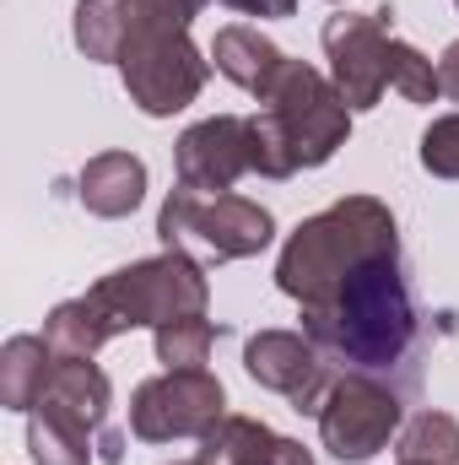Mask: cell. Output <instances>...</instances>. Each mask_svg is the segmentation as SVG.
Listing matches in <instances>:
<instances>
[{
    "label": "cell",
    "mask_w": 459,
    "mask_h": 465,
    "mask_svg": "<svg viewBox=\"0 0 459 465\" xmlns=\"http://www.w3.org/2000/svg\"><path fill=\"white\" fill-rule=\"evenodd\" d=\"M303 336L351 373L384 379L395 368H411L422 347V309L400 249L362 260L341 287L303 303Z\"/></svg>",
    "instance_id": "6da1fadb"
},
{
    "label": "cell",
    "mask_w": 459,
    "mask_h": 465,
    "mask_svg": "<svg viewBox=\"0 0 459 465\" xmlns=\"http://www.w3.org/2000/svg\"><path fill=\"white\" fill-rule=\"evenodd\" d=\"M389 249H400L395 212L378 195H346L336 206H325L319 217L298 223V232L287 238L276 260V287L298 303H314L330 287H341L362 260L389 254Z\"/></svg>",
    "instance_id": "7a4b0ae2"
},
{
    "label": "cell",
    "mask_w": 459,
    "mask_h": 465,
    "mask_svg": "<svg viewBox=\"0 0 459 465\" xmlns=\"http://www.w3.org/2000/svg\"><path fill=\"white\" fill-rule=\"evenodd\" d=\"M87 298L98 303V314L109 320V331H141V325H168V320H184V314H206V298H211V282H206V265L179 254V249H162L157 260H135V265H119L109 271L98 287H87Z\"/></svg>",
    "instance_id": "3957f363"
},
{
    "label": "cell",
    "mask_w": 459,
    "mask_h": 465,
    "mask_svg": "<svg viewBox=\"0 0 459 465\" xmlns=\"http://www.w3.org/2000/svg\"><path fill=\"white\" fill-rule=\"evenodd\" d=\"M157 238L162 249H179L200 265H232L259 254L276 238V217L259 201L243 195H200V190H173L157 212Z\"/></svg>",
    "instance_id": "277c9868"
},
{
    "label": "cell",
    "mask_w": 459,
    "mask_h": 465,
    "mask_svg": "<svg viewBox=\"0 0 459 465\" xmlns=\"http://www.w3.org/2000/svg\"><path fill=\"white\" fill-rule=\"evenodd\" d=\"M119 76L124 93L141 114L168 119L190 109L211 76V60L195 49L190 33H168V27H135L124 54H119Z\"/></svg>",
    "instance_id": "5b68a950"
},
{
    "label": "cell",
    "mask_w": 459,
    "mask_h": 465,
    "mask_svg": "<svg viewBox=\"0 0 459 465\" xmlns=\"http://www.w3.org/2000/svg\"><path fill=\"white\" fill-rule=\"evenodd\" d=\"M259 109L281 119L292 152H298V168H325L351 135V109L336 93V82L325 71H314L308 60H287L281 76L259 93Z\"/></svg>",
    "instance_id": "8992f818"
},
{
    "label": "cell",
    "mask_w": 459,
    "mask_h": 465,
    "mask_svg": "<svg viewBox=\"0 0 459 465\" xmlns=\"http://www.w3.org/2000/svg\"><path fill=\"white\" fill-rule=\"evenodd\" d=\"M222 417H228V395L222 379L206 368H162L130 395V433L141 444H173V439L200 444Z\"/></svg>",
    "instance_id": "52a82bcc"
},
{
    "label": "cell",
    "mask_w": 459,
    "mask_h": 465,
    "mask_svg": "<svg viewBox=\"0 0 459 465\" xmlns=\"http://www.w3.org/2000/svg\"><path fill=\"white\" fill-rule=\"evenodd\" d=\"M400 428H405V406L373 373H341L319 406V439L341 465L373 460L389 439H400Z\"/></svg>",
    "instance_id": "ba28073f"
},
{
    "label": "cell",
    "mask_w": 459,
    "mask_h": 465,
    "mask_svg": "<svg viewBox=\"0 0 459 465\" xmlns=\"http://www.w3.org/2000/svg\"><path fill=\"white\" fill-rule=\"evenodd\" d=\"M395 11L378 5V11H336L325 22V54H330V82L346 98L351 114L362 109H378L384 87H389V33Z\"/></svg>",
    "instance_id": "9c48e42d"
},
{
    "label": "cell",
    "mask_w": 459,
    "mask_h": 465,
    "mask_svg": "<svg viewBox=\"0 0 459 465\" xmlns=\"http://www.w3.org/2000/svg\"><path fill=\"white\" fill-rule=\"evenodd\" d=\"M243 373L259 390L287 395L292 411H314V417H319V406H325V395L336 384L325 351L308 336H298V331H259V336H249L243 341Z\"/></svg>",
    "instance_id": "30bf717a"
},
{
    "label": "cell",
    "mask_w": 459,
    "mask_h": 465,
    "mask_svg": "<svg viewBox=\"0 0 459 465\" xmlns=\"http://www.w3.org/2000/svg\"><path fill=\"white\" fill-rule=\"evenodd\" d=\"M173 173L184 190L200 195H228L232 184L249 173V119L238 114H211L190 124L173 146Z\"/></svg>",
    "instance_id": "8fae6325"
},
{
    "label": "cell",
    "mask_w": 459,
    "mask_h": 465,
    "mask_svg": "<svg viewBox=\"0 0 459 465\" xmlns=\"http://www.w3.org/2000/svg\"><path fill=\"white\" fill-rule=\"evenodd\" d=\"M200 460L206 465H314V455H308L298 439H281L276 428H265L259 417L228 411V417L200 439Z\"/></svg>",
    "instance_id": "7c38bea8"
},
{
    "label": "cell",
    "mask_w": 459,
    "mask_h": 465,
    "mask_svg": "<svg viewBox=\"0 0 459 465\" xmlns=\"http://www.w3.org/2000/svg\"><path fill=\"white\" fill-rule=\"evenodd\" d=\"M76 201L103 223L130 217L146 201V163L135 152H98L76 179Z\"/></svg>",
    "instance_id": "4fadbf2b"
},
{
    "label": "cell",
    "mask_w": 459,
    "mask_h": 465,
    "mask_svg": "<svg viewBox=\"0 0 459 465\" xmlns=\"http://www.w3.org/2000/svg\"><path fill=\"white\" fill-rule=\"evenodd\" d=\"M44 401L60 406L65 417H76L82 428L103 433L109 428V406H114V384L93 357H54V373L44 384Z\"/></svg>",
    "instance_id": "5bb4252c"
},
{
    "label": "cell",
    "mask_w": 459,
    "mask_h": 465,
    "mask_svg": "<svg viewBox=\"0 0 459 465\" xmlns=\"http://www.w3.org/2000/svg\"><path fill=\"white\" fill-rule=\"evenodd\" d=\"M211 60H217V71L228 76L232 87H243V93H254V98H259V93L281 76V65H287V54H281L259 27H243V22L217 27Z\"/></svg>",
    "instance_id": "9a60e30c"
},
{
    "label": "cell",
    "mask_w": 459,
    "mask_h": 465,
    "mask_svg": "<svg viewBox=\"0 0 459 465\" xmlns=\"http://www.w3.org/2000/svg\"><path fill=\"white\" fill-rule=\"evenodd\" d=\"M54 373V351L44 336H11L0 347V406L5 411H33L44 401V384Z\"/></svg>",
    "instance_id": "2e32d148"
},
{
    "label": "cell",
    "mask_w": 459,
    "mask_h": 465,
    "mask_svg": "<svg viewBox=\"0 0 459 465\" xmlns=\"http://www.w3.org/2000/svg\"><path fill=\"white\" fill-rule=\"evenodd\" d=\"M27 455H33V465H93V428H82L60 406L38 401L27 411Z\"/></svg>",
    "instance_id": "e0dca14e"
},
{
    "label": "cell",
    "mask_w": 459,
    "mask_h": 465,
    "mask_svg": "<svg viewBox=\"0 0 459 465\" xmlns=\"http://www.w3.org/2000/svg\"><path fill=\"white\" fill-rule=\"evenodd\" d=\"M130 33H135V0H76V49L87 60L119 65Z\"/></svg>",
    "instance_id": "ac0fdd59"
},
{
    "label": "cell",
    "mask_w": 459,
    "mask_h": 465,
    "mask_svg": "<svg viewBox=\"0 0 459 465\" xmlns=\"http://www.w3.org/2000/svg\"><path fill=\"white\" fill-rule=\"evenodd\" d=\"M44 341H49L54 357H93L103 341H114V331H109V320L98 314V303L82 292V298H65V303L49 309Z\"/></svg>",
    "instance_id": "d6986e66"
},
{
    "label": "cell",
    "mask_w": 459,
    "mask_h": 465,
    "mask_svg": "<svg viewBox=\"0 0 459 465\" xmlns=\"http://www.w3.org/2000/svg\"><path fill=\"white\" fill-rule=\"evenodd\" d=\"M395 455L400 465H459V422L449 411H416L400 439H395Z\"/></svg>",
    "instance_id": "ffe728a7"
},
{
    "label": "cell",
    "mask_w": 459,
    "mask_h": 465,
    "mask_svg": "<svg viewBox=\"0 0 459 465\" xmlns=\"http://www.w3.org/2000/svg\"><path fill=\"white\" fill-rule=\"evenodd\" d=\"M217 336H222V325H211L206 314H184V320H168V325L151 331L157 362H162V368H206Z\"/></svg>",
    "instance_id": "44dd1931"
},
{
    "label": "cell",
    "mask_w": 459,
    "mask_h": 465,
    "mask_svg": "<svg viewBox=\"0 0 459 465\" xmlns=\"http://www.w3.org/2000/svg\"><path fill=\"white\" fill-rule=\"evenodd\" d=\"M249 173H259V179H292L298 173V152H292L281 119L270 109L249 114Z\"/></svg>",
    "instance_id": "7402d4cb"
},
{
    "label": "cell",
    "mask_w": 459,
    "mask_h": 465,
    "mask_svg": "<svg viewBox=\"0 0 459 465\" xmlns=\"http://www.w3.org/2000/svg\"><path fill=\"white\" fill-rule=\"evenodd\" d=\"M389 87H395L405 104H438V98H444L438 65H433L416 44H405V38L389 44Z\"/></svg>",
    "instance_id": "603a6c76"
},
{
    "label": "cell",
    "mask_w": 459,
    "mask_h": 465,
    "mask_svg": "<svg viewBox=\"0 0 459 465\" xmlns=\"http://www.w3.org/2000/svg\"><path fill=\"white\" fill-rule=\"evenodd\" d=\"M422 168L433 179H459V114H438L422 130Z\"/></svg>",
    "instance_id": "cb8c5ba5"
},
{
    "label": "cell",
    "mask_w": 459,
    "mask_h": 465,
    "mask_svg": "<svg viewBox=\"0 0 459 465\" xmlns=\"http://www.w3.org/2000/svg\"><path fill=\"white\" fill-rule=\"evenodd\" d=\"M206 0H135V27H168V33H190V22L200 16Z\"/></svg>",
    "instance_id": "d4e9b609"
},
{
    "label": "cell",
    "mask_w": 459,
    "mask_h": 465,
    "mask_svg": "<svg viewBox=\"0 0 459 465\" xmlns=\"http://www.w3.org/2000/svg\"><path fill=\"white\" fill-rule=\"evenodd\" d=\"M222 5L243 11V16H270V22H281V16L298 11V0H222Z\"/></svg>",
    "instance_id": "484cf974"
},
{
    "label": "cell",
    "mask_w": 459,
    "mask_h": 465,
    "mask_svg": "<svg viewBox=\"0 0 459 465\" xmlns=\"http://www.w3.org/2000/svg\"><path fill=\"white\" fill-rule=\"evenodd\" d=\"M438 82H444V98L459 104V38L444 49V60H438Z\"/></svg>",
    "instance_id": "4316f807"
},
{
    "label": "cell",
    "mask_w": 459,
    "mask_h": 465,
    "mask_svg": "<svg viewBox=\"0 0 459 465\" xmlns=\"http://www.w3.org/2000/svg\"><path fill=\"white\" fill-rule=\"evenodd\" d=\"M98 460H109V465L124 460V433H114V428H103V433H98Z\"/></svg>",
    "instance_id": "83f0119b"
},
{
    "label": "cell",
    "mask_w": 459,
    "mask_h": 465,
    "mask_svg": "<svg viewBox=\"0 0 459 465\" xmlns=\"http://www.w3.org/2000/svg\"><path fill=\"white\" fill-rule=\"evenodd\" d=\"M173 465H206V460H200V455H195V460H173Z\"/></svg>",
    "instance_id": "f1b7e54d"
},
{
    "label": "cell",
    "mask_w": 459,
    "mask_h": 465,
    "mask_svg": "<svg viewBox=\"0 0 459 465\" xmlns=\"http://www.w3.org/2000/svg\"><path fill=\"white\" fill-rule=\"evenodd\" d=\"M454 5H459V0H454Z\"/></svg>",
    "instance_id": "f546056e"
}]
</instances>
